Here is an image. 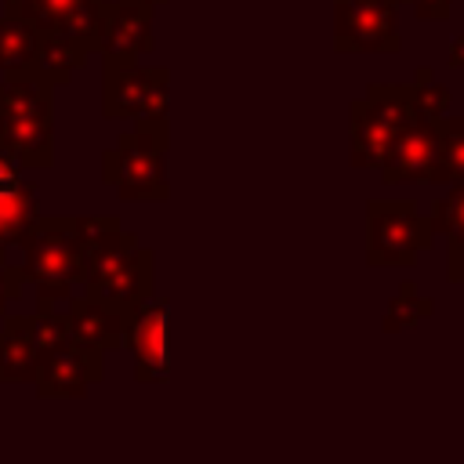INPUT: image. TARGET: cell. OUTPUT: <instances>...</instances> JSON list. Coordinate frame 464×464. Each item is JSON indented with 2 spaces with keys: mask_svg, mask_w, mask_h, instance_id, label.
Listing matches in <instances>:
<instances>
[{
  "mask_svg": "<svg viewBox=\"0 0 464 464\" xmlns=\"http://www.w3.org/2000/svg\"><path fill=\"white\" fill-rule=\"evenodd\" d=\"M80 246V290L130 312L156 294V254L116 214H72Z\"/></svg>",
  "mask_w": 464,
  "mask_h": 464,
  "instance_id": "cell-1",
  "label": "cell"
},
{
  "mask_svg": "<svg viewBox=\"0 0 464 464\" xmlns=\"http://www.w3.org/2000/svg\"><path fill=\"white\" fill-rule=\"evenodd\" d=\"M0 152L22 170L54 167V83L40 72L0 80Z\"/></svg>",
  "mask_w": 464,
  "mask_h": 464,
  "instance_id": "cell-2",
  "label": "cell"
},
{
  "mask_svg": "<svg viewBox=\"0 0 464 464\" xmlns=\"http://www.w3.org/2000/svg\"><path fill=\"white\" fill-rule=\"evenodd\" d=\"M167 149H170L167 120H134V127L123 130L102 152V181L116 188L123 203H138V199L163 203L170 196Z\"/></svg>",
  "mask_w": 464,
  "mask_h": 464,
  "instance_id": "cell-3",
  "label": "cell"
},
{
  "mask_svg": "<svg viewBox=\"0 0 464 464\" xmlns=\"http://www.w3.org/2000/svg\"><path fill=\"white\" fill-rule=\"evenodd\" d=\"M22 276L36 286V304H65L80 290V246L72 214H36L22 236Z\"/></svg>",
  "mask_w": 464,
  "mask_h": 464,
  "instance_id": "cell-4",
  "label": "cell"
},
{
  "mask_svg": "<svg viewBox=\"0 0 464 464\" xmlns=\"http://www.w3.org/2000/svg\"><path fill=\"white\" fill-rule=\"evenodd\" d=\"M413 120L410 83H370L348 105V160L355 170H377L388 141Z\"/></svg>",
  "mask_w": 464,
  "mask_h": 464,
  "instance_id": "cell-5",
  "label": "cell"
},
{
  "mask_svg": "<svg viewBox=\"0 0 464 464\" xmlns=\"http://www.w3.org/2000/svg\"><path fill=\"white\" fill-rule=\"evenodd\" d=\"M435 243L428 214L413 199H370L366 203V265L370 268H413Z\"/></svg>",
  "mask_w": 464,
  "mask_h": 464,
  "instance_id": "cell-6",
  "label": "cell"
},
{
  "mask_svg": "<svg viewBox=\"0 0 464 464\" xmlns=\"http://www.w3.org/2000/svg\"><path fill=\"white\" fill-rule=\"evenodd\" d=\"M170 69L138 58H102V116L105 120H167Z\"/></svg>",
  "mask_w": 464,
  "mask_h": 464,
  "instance_id": "cell-7",
  "label": "cell"
},
{
  "mask_svg": "<svg viewBox=\"0 0 464 464\" xmlns=\"http://www.w3.org/2000/svg\"><path fill=\"white\" fill-rule=\"evenodd\" d=\"M399 4L395 0H334V51L337 54H399Z\"/></svg>",
  "mask_w": 464,
  "mask_h": 464,
  "instance_id": "cell-8",
  "label": "cell"
},
{
  "mask_svg": "<svg viewBox=\"0 0 464 464\" xmlns=\"http://www.w3.org/2000/svg\"><path fill=\"white\" fill-rule=\"evenodd\" d=\"M105 377V352L80 341L76 334L36 359V395L40 399H83Z\"/></svg>",
  "mask_w": 464,
  "mask_h": 464,
  "instance_id": "cell-9",
  "label": "cell"
},
{
  "mask_svg": "<svg viewBox=\"0 0 464 464\" xmlns=\"http://www.w3.org/2000/svg\"><path fill=\"white\" fill-rule=\"evenodd\" d=\"M167 297H145L134 304L123 319V348L134 359V381L141 384H163L170 381V359H167Z\"/></svg>",
  "mask_w": 464,
  "mask_h": 464,
  "instance_id": "cell-10",
  "label": "cell"
},
{
  "mask_svg": "<svg viewBox=\"0 0 464 464\" xmlns=\"http://www.w3.org/2000/svg\"><path fill=\"white\" fill-rule=\"evenodd\" d=\"M102 4L105 0H4V11L25 18L36 36H69L94 54Z\"/></svg>",
  "mask_w": 464,
  "mask_h": 464,
  "instance_id": "cell-11",
  "label": "cell"
},
{
  "mask_svg": "<svg viewBox=\"0 0 464 464\" xmlns=\"http://www.w3.org/2000/svg\"><path fill=\"white\" fill-rule=\"evenodd\" d=\"M152 4L141 0H105L98 14V44L102 58H149L156 51L152 33Z\"/></svg>",
  "mask_w": 464,
  "mask_h": 464,
  "instance_id": "cell-12",
  "label": "cell"
},
{
  "mask_svg": "<svg viewBox=\"0 0 464 464\" xmlns=\"http://www.w3.org/2000/svg\"><path fill=\"white\" fill-rule=\"evenodd\" d=\"M439 130H442V120H410L384 149L381 156V181L388 188L395 185H424L428 181V170L435 163V149H439Z\"/></svg>",
  "mask_w": 464,
  "mask_h": 464,
  "instance_id": "cell-13",
  "label": "cell"
},
{
  "mask_svg": "<svg viewBox=\"0 0 464 464\" xmlns=\"http://www.w3.org/2000/svg\"><path fill=\"white\" fill-rule=\"evenodd\" d=\"M65 315H69V326L80 341L102 348V352H112V348H123V319L127 312L116 308L112 301L105 297H94V294H72L65 301Z\"/></svg>",
  "mask_w": 464,
  "mask_h": 464,
  "instance_id": "cell-14",
  "label": "cell"
},
{
  "mask_svg": "<svg viewBox=\"0 0 464 464\" xmlns=\"http://www.w3.org/2000/svg\"><path fill=\"white\" fill-rule=\"evenodd\" d=\"M0 384H22L36 377L33 315H0Z\"/></svg>",
  "mask_w": 464,
  "mask_h": 464,
  "instance_id": "cell-15",
  "label": "cell"
},
{
  "mask_svg": "<svg viewBox=\"0 0 464 464\" xmlns=\"http://www.w3.org/2000/svg\"><path fill=\"white\" fill-rule=\"evenodd\" d=\"M36 47L40 36L36 29L18 18V14H0V72L4 76H25V72H40L36 69Z\"/></svg>",
  "mask_w": 464,
  "mask_h": 464,
  "instance_id": "cell-16",
  "label": "cell"
},
{
  "mask_svg": "<svg viewBox=\"0 0 464 464\" xmlns=\"http://www.w3.org/2000/svg\"><path fill=\"white\" fill-rule=\"evenodd\" d=\"M91 51L69 36H40V47H36V69L44 80H51L54 87L69 83L72 72H80L87 65Z\"/></svg>",
  "mask_w": 464,
  "mask_h": 464,
  "instance_id": "cell-17",
  "label": "cell"
},
{
  "mask_svg": "<svg viewBox=\"0 0 464 464\" xmlns=\"http://www.w3.org/2000/svg\"><path fill=\"white\" fill-rule=\"evenodd\" d=\"M40 203H36V185L22 181L14 192L0 196V254H7L11 246L22 243L25 228L36 221Z\"/></svg>",
  "mask_w": 464,
  "mask_h": 464,
  "instance_id": "cell-18",
  "label": "cell"
},
{
  "mask_svg": "<svg viewBox=\"0 0 464 464\" xmlns=\"http://www.w3.org/2000/svg\"><path fill=\"white\" fill-rule=\"evenodd\" d=\"M464 181V116H442L435 163L424 185H453Z\"/></svg>",
  "mask_w": 464,
  "mask_h": 464,
  "instance_id": "cell-19",
  "label": "cell"
},
{
  "mask_svg": "<svg viewBox=\"0 0 464 464\" xmlns=\"http://www.w3.org/2000/svg\"><path fill=\"white\" fill-rule=\"evenodd\" d=\"M435 312V301L417 294V283H399V294L384 304V315H381V330L384 334H406V330H417L428 315Z\"/></svg>",
  "mask_w": 464,
  "mask_h": 464,
  "instance_id": "cell-20",
  "label": "cell"
},
{
  "mask_svg": "<svg viewBox=\"0 0 464 464\" xmlns=\"http://www.w3.org/2000/svg\"><path fill=\"white\" fill-rule=\"evenodd\" d=\"M450 105H453L450 87L439 83L428 65H417L413 83H410V109H413V116L417 120H442V116H450Z\"/></svg>",
  "mask_w": 464,
  "mask_h": 464,
  "instance_id": "cell-21",
  "label": "cell"
},
{
  "mask_svg": "<svg viewBox=\"0 0 464 464\" xmlns=\"http://www.w3.org/2000/svg\"><path fill=\"white\" fill-rule=\"evenodd\" d=\"M428 221H431L435 232L446 236V243L464 246V181H453L450 196H442V199L431 203Z\"/></svg>",
  "mask_w": 464,
  "mask_h": 464,
  "instance_id": "cell-22",
  "label": "cell"
},
{
  "mask_svg": "<svg viewBox=\"0 0 464 464\" xmlns=\"http://www.w3.org/2000/svg\"><path fill=\"white\" fill-rule=\"evenodd\" d=\"M22 294H25V276H22V268L11 265V261H4V254H0V315H7V308H11Z\"/></svg>",
  "mask_w": 464,
  "mask_h": 464,
  "instance_id": "cell-23",
  "label": "cell"
},
{
  "mask_svg": "<svg viewBox=\"0 0 464 464\" xmlns=\"http://www.w3.org/2000/svg\"><path fill=\"white\" fill-rule=\"evenodd\" d=\"M410 7L420 22H446L453 14V0H410Z\"/></svg>",
  "mask_w": 464,
  "mask_h": 464,
  "instance_id": "cell-24",
  "label": "cell"
},
{
  "mask_svg": "<svg viewBox=\"0 0 464 464\" xmlns=\"http://www.w3.org/2000/svg\"><path fill=\"white\" fill-rule=\"evenodd\" d=\"M22 181H25V178H22V167H18V163H14L7 152H0V196L14 192Z\"/></svg>",
  "mask_w": 464,
  "mask_h": 464,
  "instance_id": "cell-25",
  "label": "cell"
},
{
  "mask_svg": "<svg viewBox=\"0 0 464 464\" xmlns=\"http://www.w3.org/2000/svg\"><path fill=\"white\" fill-rule=\"evenodd\" d=\"M446 279L464 283V246H457V243L446 246Z\"/></svg>",
  "mask_w": 464,
  "mask_h": 464,
  "instance_id": "cell-26",
  "label": "cell"
},
{
  "mask_svg": "<svg viewBox=\"0 0 464 464\" xmlns=\"http://www.w3.org/2000/svg\"><path fill=\"white\" fill-rule=\"evenodd\" d=\"M446 65H450V69H464V33H457V36H453V44H450V58H446Z\"/></svg>",
  "mask_w": 464,
  "mask_h": 464,
  "instance_id": "cell-27",
  "label": "cell"
},
{
  "mask_svg": "<svg viewBox=\"0 0 464 464\" xmlns=\"http://www.w3.org/2000/svg\"><path fill=\"white\" fill-rule=\"evenodd\" d=\"M141 4H152V7H160V4H167V0H141Z\"/></svg>",
  "mask_w": 464,
  "mask_h": 464,
  "instance_id": "cell-28",
  "label": "cell"
},
{
  "mask_svg": "<svg viewBox=\"0 0 464 464\" xmlns=\"http://www.w3.org/2000/svg\"><path fill=\"white\" fill-rule=\"evenodd\" d=\"M395 4H410V0H395Z\"/></svg>",
  "mask_w": 464,
  "mask_h": 464,
  "instance_id": "cell-29",
  "label": "cell"
}]
</instances>
